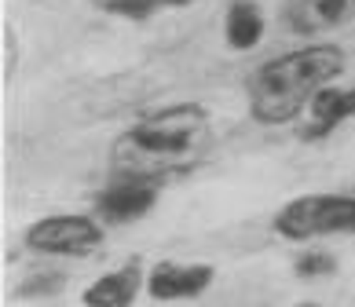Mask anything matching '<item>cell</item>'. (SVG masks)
<instances>
[{
    "label": "cell",
    "instance_id": "obj_11",
    "mask_svg": "<svg viewBox=\"0 0 355 307\" xmlns=\"http://www.w3.org/2000/svg\"><path fill=\"white\" fill-rule=\"evenodd\" d=\"M183 4H191V0H99L103 11L121 19H147L162 8H183Z\"/></svg>",
    "mask_w": 355,
    "mask_h": 307
},
{
    "label": "cell",
    "instance_id": "obj_3",
    "mask_svg": "<svg viewBox=\"0 0 355 307\" xmlns=\"http://www.w3.org/2000/svg\"><path fill=\"white\" fill-rule=\"evenodd\" d=\"M275 231L289 242H311L326 234L355 231V194H304L279 209Z\"/></svg>",
    "mask_w": 355,
    "mask_h": 307
},
{
    "label": "cell",
    "instance_id": "obj_13",
    "mask_svg": "<svg viewBox=\"0 0 355 307\" xmlns=\"http://www.w3.org/2000/svg\"><path fill=\"white\" fill-rule=\"evenodd\" d=\"M297 307H319V304H297Z\"/></svg>",
    "mask_w": 355,
    "mask_h": 307
},
{
    "label": "cell",
    "instance_id": "obj_12",
    "mask_svg": "<svg viewBox=\"0 0 355 307\" xmlns=\"http://www.w3.org/2000/svg\"><path fill=\"white\" fill-rule=\"evenodd\" d=\"M293 271H297V278H330L337 271V260L322 249H308L304 256H297Z\"/></svg>",
    "mask_w": 355,
    "mask_h": 307
},
{
    "label": "cell",
    "instance_id": "obj_10",
    "mask_svg": "<svg viewBox=\"0 0 355 307\" xmlns=\"http://www.w3.org/2000/svg\"><path fill=\"white\" fill-rule=\"evenodd\" d=\"M223 37H227L231 51H249L260 44L264 37V15L253 0H234L227 8V19H223Z\"/></svg>",
    "mask_w": 355,
    "mask_h": 307
},
{
    "label": "cell",
    "instance_id": "obj_7",
    "mask_svg": "<svg viewBox=\"0 0 355 307\" xmlns=\"http://www.w3.org/2000/svg\"><path fill=\"white\" fill-rule=\"evenodd\" d=\"M355 22V0H286V26L300 37L330 33Z\"/></svg>",
    "mask_w": 355,
    "mask_h": 307
},
{
    "label": "cell",
    "instance_id": "obj_2",
    "mask_svg": "<svg viewBox=\"0 0 355 307\" xmlns=\"http://www.w3.org/2000/svg\"><path fill=\"white\" fill-rule=\"evenodd\" d=\"M345 73V51L334 44H311L268 59L249 77V114L260 125H286L304 114L322 88Z\"/></svg>",
    "mask_w": 355,
    "mask_h": 307
},
{
    "label": "cell",
    "instance_id": "obj_5",
    "mask_svg": "<svg viewBox=\"0 0 355 307\" xmlns=\"http://www.w3.org/2000/svg\"><path fill=\"white\" fill-rule=\"evenodd\" d=\"M216 271L209 263H154L147 274V297L150 300H194L213 286Z\"/></svg>",
    "mask_w": 355,
    "mask_h": 307
},
{
    "label": "cell",
    "instance_id": "obj_6",
    "mask_svg": "<svg viewBox=\"0 0 355 307\" xmlns=\"http://www.w3.org/2000/svg\"><path fill=\"white\" fill-rule=\"evenodd\" d=\"M157 202V183L150 179H121L117 176L107 191L96 198V212L107 223H132L147 216Z\"/></svg>",
    "mask_w": 355,
    "mask_h": 307
},
{
    "label": "cell",
    "instance_id": "obj_1",
    "mask_svg": "<svg viewBox=\"0 0 355 307\" xmlns=\"http://www.w3.org/2000/svg\"><path fill=\"white\" fill-rule=\"evenodd\" d=\"M213 146V125L205 106L176 103L154 110L128 125L114 143V176L121 179H150L162 186L165 179L183 176L202 161Z\"/></svg>",
    "mask_w": 355,
    "mask_h": 307
},
{
    "label": "cell",
    "instance_id": "obj_4",
    "mask_svg": "<svg viewBox=\"0 0 355 307\" xmlns=\"http://www.w3.org/2000/svg\"><path fill=\"white\" fill-rule=\"evenodd\" d=\"M26 245L44 256H92L103 245V227L81 212H55L26 227Z\"/></svg>",
    "mask_w": 355,
    "mask_h": 307
},
{
    "label": "cell",
    "instance_id": "obj_9",
    "mask_svg": "<svg viewBox=\"0 0 355 307\" xmlns=\"http://www.w3.org/2000/svg\"><path fill=\"white\" fill-rule=\"evenodd\" d=\"M311 125L304 128V139H322L330 136L337 125H345L348 117H355V85L352 88H322L319 96L311 99Z\"/></svg>",
    "mask_w": 355,
    "mask_h": 307
},
{
    "label": "cell",
    "instance_id": "obj_8",
    "mask_svg": "<svg viewBox=\"0 0 355 307\" xmlns=\"http://www.w3.org/2000/svg\"><path fill=\"white\" fill-rule=\"evenodd\" d=\"M139 286H147V274L139 271V263H125L117 271L96 278L85 292H81V304L85 307H132L139 297Z\"/></svg>",
    "mask_w": 355,
    "mask_h": 307
}]
</instances>
